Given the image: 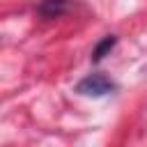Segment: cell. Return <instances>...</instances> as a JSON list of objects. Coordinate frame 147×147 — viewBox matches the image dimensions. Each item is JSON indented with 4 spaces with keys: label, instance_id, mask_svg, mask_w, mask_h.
<instances>
[{
    "label": "cell",
    "instance_id": "3",
    "mask_svg": "<svg viewBox=\"0 0 147 147\" xmlns=\"http://www.w3.org/2000/svg\"><path fill=\"white\" fill-rule=\"evenodd\" d=\"M115 44H117V37L115 34H108V37H103L96 46H94V51H92V62H101L113 48H115Z\"/></svg>",
    "mask_w": 147,
    "mask_h": 147
},
{
    "label": "cell",
    "instance_id": "2",
    "mask_svg": "<svg viewBox=\"0 0 147 147\" xmlns=\"http://www.w3.org/2000/svg\"><path fill=\"white\" fill-rule=\"evenodd\" d=\"M71 0H41L37 5V11L41 18H57L62 14H67Z\"/></svg>",
    "mask_w": 147,
    "mask_h": 147
},
{
    "label": "cell",
    "instance_id": "1",
    "mask_svg": "<svg viewBox=\"0 0 147 147\" xmlns=\"http://www.w3.org/2000/svg\"><path fill=\"white\" fill-rule=\"evenodd\" d=\"M115 90H117L115 80L108 78L106 74H99V71L87 74L85 78H80L76 83V92L83 94V96H106V94H110Z\"/></svg>",
    "mask_w": 147,
    "mask_h": 147
}]
</instances>
